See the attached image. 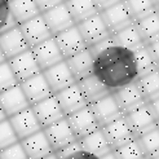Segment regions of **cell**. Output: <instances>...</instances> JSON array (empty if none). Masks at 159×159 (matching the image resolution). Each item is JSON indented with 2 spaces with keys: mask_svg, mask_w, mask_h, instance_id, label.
<instances>
[{
  "mask_svg": "<svg viewBox=\"0 0 159 159\" xmlns=\"http://www.w3.org/2000/svg\"><path fill=\"white\" fill-rule=\"evenodd\" d=\"M136 83L146 102L159 98V70L137 78Z\"/></svg>",
  "mask_w": 159,
  "mask_h": 159,
  "instance_id": "obj_30",
  "label": "cell"
},
{
  "mask_svg": "<svg viewBox=\"0 0 159 159\" xmlns=\"http://www.w3.org/2000/svg\"><path fill=\"white\" fill-rule=\"evenodd\" d=\"M34 2L36 3L39 11H40V14H42L43 12L48 11V9H51V8L58 5L61 3H63V0H34Z\"/></svg>",
  "mask_w": 159,
  "mask_h": 159,
  "instance_id": "obj_41",
  "label": "cell"
},
{
  "mask_svg": "<svg viewBox=\"0 0 159 159\" xmlns=\"http://www.w3.org/2000/svg\"><path fill=\"white\" fill-rule=\"evenodd\" d=\"M17 80L13 74V71L9 66L8 61L0 63V93L12 88V87L17 85Z\"/></svg>",
  "mask_w": 159,
  "mask_h": 159,
  "instance_id": "obj_36",
  "label": "cell"
},
{
  "mask_svg": "<svg viewBox=\"0 0 159 159\" xmlns=\"http://www.w3.org/2000/svg\"><path fill=\"white\" fill-rule=\"evenodd\" d=\"M43 132L49 142L53 153L58 152V150H61L62 148H65L69 144H71V142L76 141L74 133L70 129V127H69L65 118L48 125V127H45V128H43Z\"/></svg>",
  "mask_w": 159,
  "mask_h": 159,
  "instance_id": "obj_13",
  "label": "cell"
},
{
  "mask_svg": "<svg viewBox=\"0 0 159 159\" xmlns=\"http://www.w3.org/2000/svg\"><path fill=\"white\" fill-rule=\"evenodd\" d=\"M76 85L82 93L83 98L85 100L87 105L93 104V102H96L97 100L106 96L107 93H110V91L93 74L78 80Z\"/></svg>",
  "mask_w": 159,
  "mask_h": 159,
  "instance_id": "obj_24",
  "label": "cell"
},
{
  "mask_svg": "<svg viewBox=\"0 0 159 159\" xmlns=\"http://www.w3.org/2000/svg\"><path fill=\"white\" fill-rule=\"evenodd\" d=\"M145 48L148 49L149 54L152 56V58L155 61V63H158V65H159V39H158V40H154L152 43L146 44Z\"/></svg>",
  "mask_w": 159,
  "mask_h": 159,
  "instance_id": "obj_42",
  "label": "cell"
},
{
  "mask_svg": "<svg viewBox=\"0 0 159 159\" xmlns=\"http://www.w3.org/2000/svg\"><path fill=\"white\" fill-rule=\"evenodd\" d=\"M31 109H33L42 129L65 118L54 96H51L40 102H38V104L31 106Z\"/></svg>",
  "mask_w": 159,
  "mask_h": 159,
  "instance_id": "obj_15",
  "label": "cell"
},
{
  "mask_svg": "<svg viewBox=\"0 0 159 159\" xmlns=\"http://www.w3.org/2000/svg\"><path fill=\"white\" fill-rule=\"evenodd\" d=\"M111 45H114V42H113V39H111V35H110L109 38L104 39V40H101L100 43H97V44H94V45L89 47L88 51L91 52L92 57H96V56H97L98 53H101L102 51L107 49L109 47H111Z\"/></svg>",
  "mask_w": 159,
  "mask_h": 159,
  "instance_id": "obj_40",
  "label": "cell"
},
{
  "mask_svg": "<svg viewBox=\"0 0 159 159\" xmlns=\"http://www.w3.org/2000/svg\"><path fill=\"white\" fill-rule=\"evenodd\" d=\"M153 2H154V3H155V4H157V5H158V4H159V0H153Z\"/></svg>",
  "mask_w": 159,
  "mask_h": 159,
  "instance_id": "obj_50",
  "label": "cell"
},
{
  "mask_svg": "<svg viewBox=\"0 0 159 159\" xmlns=\"http://www.w3.org/2000/svg\"><path fill=\"white\" fill-rule=\"evenodd\" d=\"M8 120H9L16 136H17V139L20 141L39 132V131H42V127L39 124L31 106L22 110L18 114L8 118Z\"/></svg>",
  "mask_w": 159,
  "mask_h": 159,
  "instance_id": "obj_14",
  "label": "cell"
},
{
  "mask_svg": "<svg viewBox=\"0 0 159 159\" xmlns=\"http://www.w3.org/2000/svg\"><path fill=\"white\" fill-rule=\"evenodd\" d=\"M75 26H76L87 48H89V47L97 44L101 40H104V39L110 36L109 30L106 29L105 23L102 22L98 13L82 21V22L76 23Z\"/></svg>",
  "mask_w": 159,
  "mask_h": 159,
  "instance_id": "obj_3",
  "label": "cell"
},
{
  "mask_svg": "<svg viewBox=\"0 0 159 159\" xmlns=\"http://www.w3.org/2000/svg\"><path fill=\"white\" fill-rule=\"evenodd\" d=\"M111 94H113L116 105L120 109L123 115L134 109L140 107L141 105L146 104V101H145L144 96H142V93H141L136 82L120 87V88L111 92Z\"/></svg>",
  "mask_w": 159,
  "mask_h": 159,
  "instance_id": "obj_6",
  "label": "cell"
},
{
  "mask_svg": "<svg viewBox=\"0 0 159 159\" xmlns=\"http://www.w3.org/2000/svg\"><path fill=\"white\" fill-rule=\"evenodd\" d=\"M20 144L29 159H42L53 153L43 129L21 140Z\"/></svg>",
  "mask_w": 159,
  "mask_h": 159,
  "instance_id": "obj_22",
  "label": "cell"
},
{
  "mask_svg": "<svg viewBox=\"0 0 159 159\" xmlns=\"http://www.w3.org/2000/svg\"><path fill=\"white\" fill-rule=\"evenodd\" d=\"M65 159H98V158L92 155V154H89V153H87V152H84V150H79V152L69 155Z\"/></svg>",
  "mask_w": 159,
  "mask_h": 159,
  "instance_id": "obj_44",
  "label": "cell"
},
{
  "mask_svg": "<svg viewBox=\"0 0 159 159\" xmlns=\"http://www.w3.org/2000/svg\"><path fill=\"white\" fill-rule=\"evenodd\" d=\"M18 141L20 140L17 139V136H16L9 120L5 119V120L0 122V152L4 150L5 148L16 144V142H18Z\"/></svg>",
  "mask_w": 159,
  "mask_h": 159,
  "instance_id": "obj_35",
  "label": "cell"
},
{
  "mask_svg": "<svg viewBox=\"0 0 159 159\" xmlns=\"http://www.w3.org/2000/svg\"><path fill=\"white\" fill-rule=\"evenodd\" d=\"M0 49H2L7 61L16 57V56L22 52L30 49L18 25L9 29L3 34H0Z\"/></svg>",
  "mask_w": 159,
  "mask_h": 159,
  "instance_id": "obj_17",
  "label": "cell"
},
{
  "mask_svg": "<svg viewBox=\"0 0 159 159\" xmlns=\"http://www.w3.org/2000/svg\"><path fill=\"white\" fill-rule=\"evenodd\" d=\"M8 63H9L18 84L42 73V70L39 67L31 49H27L25 52L17 54L16 57L8 60Z\"/></svg>",
  "mask_w": 159,
  "mask_h": 159,
  "instance_id": "obj_5",
  "label": "cell"
},
{
  "mask_svg": "<svg viewBox=\"0 0 159 159\" xmlns=\"http://www.w3.org/2000/svg\"><path fill=\"white\" fill-rule=\"evenodd\" d=\"M21 33L25 38V40L29 45V48H34L35 45L40 44L45 40H48L49 38H52V34L47 26L45 21L43 20L42 14L36 16V17L31 18L26 22L18 25Z\"/></svg>",
  "mask_w": 159,
  "mask_h": 159,
  "instance_id": "obj_8",
  "label": "cell"
},
{
  "mask_svg": "<svg viewBox=\"0 0 159 159\" xmlns=\"http://www.w3.org/2000/svg\"><path fill=\"white\" fill-rule=\"evenodd\" d=\"M42 74L45 78V80L48 83L53 94H56L57 92L76 83L73 74H71V71L69 70V67L66 65L65 60L56 63V65H53L48 69L43 70Z\"/></svg>",
  "mask_w": 159,
  "mask_h": 159,
  "instance_id": "obj_9",
  "label": "cell"
},
{
  "mask_svg": "<svg viewBox=\"0 0 159 159\" xmlns=\"http://www.w3.org/2000/svg\"><path fill=\"white\" fill-rule=\"evenodd\" d=\"M5 61H7V58L4 57V54H3L2 49H0V63H3V62H5Z\"/></svg>",
  "mask_w": 159,
  "mask_h": 159,
  "instance_id": "obj_48",
  "label": "cell"
},
{
  "mask_svg": "<svg viewBox=\"0 0 159 159\" xmlns=\"http://www.w3.org/2000/svg\"><path fill=\"white\" fill-rule=\"evenodd\" d=\"M65 119L76 140H80L85 137L87 134H89L100 128L96 119L93 116L92 110L88 105L84 106L80 110L75 111L73 114L65 116Z\"/></svg>",
  "mask_w": 159,
  "mask_h": 159,
  "instance_id": "obj_4",
  "label": "cell"
},
{
  "mask_svg": "<svg viewBox=\"0 0 159 159\" xmlns=\"http://www.w3.org/2000/svg\"><path fill=\"white\" fill-rule=\"evenodd\" d=\"M137 31L144 40V44H149L159 39V16L158 12H154L146 17L134 22Z\"/></svg>",
  "mask_w": 159,
  "mask_h": 159,
  "instance_id": "obj_28",
  "label": "cell"
},
{
  "mask_svg": "<svg viewBox=\"0 0 159 159\" xmlns=\"http://www.w3.org/2000/svg\"><path fill=\"white\" fill-rule=\"evenodd\" d=\"M5 119H8V118H7L5 113H4V111H3L2 106H0V122H3V120H5Z\"/></svg>",
  "mask_w": 159,
  "mask_h": 159,
  "instance_id": "obj_46",
  "label": "cell"
},
{
  "mask_svg": "<svg viewBox=\"0 0 159 159\" xmlns=\"http://www.w3.org/2000/svg\"><path fill=\"white\" fill-rule=\"evenodd\" d=\"M98 14H100L102 22L105 23L106 29L109 30L110 35L118 33L119 30H122L125 26L133 23L131 16L123 3V0H120V2L114 5H111L107 9L100 12Z\"/></svg>",
  "mask_w": 159,
  "mask_h": 159,
  "instance_id": "obj_10",
  "label": "cell"
},
{
  "mask_svg": "<svg viewBox=\"0 0 159 159\" xmlns=\"http://www.w3.org/2000/svg\"><path fill=\"white\" fill-rule=\"evenodd\" d=\"M31 52H33L34 57L42 71L63 61V57L58 49L57 44L54 42L53 36L49 38L48 40L35 45L34 48H31Z\"/></svg>",
  "mask_w": 159,
  "mask_h": 159,
  "instance_id": "obj_20",
  "label": "cell"
},
{
  "mask_svg": "<svg viewBox=\"0 0 159 159\" xmlns=\"http://www.w3.org/2000/svg\"><path fill=\"white\" fill-rule=\"evenodd\" d=\"M5 3H8V2H7V0H0V7H2V5H4Z\"/></svg>",
  "mask_w": 159,
  "mask_h": 159,
  "instance_id": "obj_49",
  "label": "cell"
},
{
  "mask_svg": "<svg viewBox=\"0 0 159 159\" xmlns=\"http://www.w3.org/2000/svg\"><path fill=\"white\" fill-rule=\"evenodd\" d=\"M65 62L69 70L71 71V74H73L75 82L91 75L93 71V57L91 52L88 51V48H85L79 53L66 58Z\"/></svg>",
  "mask_w": 159,
  "mask_h": 159,
  "instance_id": "obj_23",
  "label": "cell"
},
{
  "mask_svg": "<svg viewBox=\"0 0 159 159\" xmlns=\"http://www.w3.org/2000/svg\"><path fill=\"white\" fill-rule=\"evenodd\" d=\"M79 150H82V148H80V144H79V141L76 140V141H74V142H71V144H69L67 146L62 148L61 150H58V152H56L54 154L57 155L58 159H65V158H67L69 155L79 152Z\"/></svg>",
  "mask_w": 159,
  "mask_h": 159,
  "instance_id": "obj_39",
  "label": "cell"
},
{
  "mask_svg": "<svg viewBox=\"0 0 159 159\" xmlns=\"http://www.w3.org/2000/svg\"><path fill=\"white\" fill-rule=\"evenodd\" d=\"M63 2H66V0H63Z\"/></svg>",
  "mask_w": 159,
  "mask_h": 159,
  "instance_id": "obj_52",
  "label": "cell"
},
{
  "mask_svg": "<svg viewBox=\"0 0 159 159\" xmlns=\"http://www.w3.org/2000/svg\"><path fill=\"white\" fill-rule=\"evenodd\" d=\"M7 2H9V0H7Z\"/></svg>",
  "mask_w": 159,
  "mask_h": 159,
  "instance_id": "obj_51",
  "label": "cell"
},
{
  "mask_svg": "<svg viewBox=\"0 0 159 159\" xmlns=\"http://www.w3.org/2000/svg\"><path fill=\"white\" fill-rule=\"evenodd\" d=\"M92 74L113 92L137 80L133 52L119 45H111L93 57Z\"/></svg>",
  "mask_w": 159,
  "mask_h": 159,
  "instance_id": "obj_1",
  "label": "cell"
},
{
  "mask_svg": "<svg viewBox=\"0 0 159 159\" xmlns=\"http://www.w3.org/2000/svg\"><path fill=\"white\" fill-rule=\"evenodd\" d=\"M133 57H134V65H136V70H137V78L144 76L149 73H152V71L159 70V65L155 63V61L152 58V56L149 54L145 45L142 48L134 51Z\"/></svg>",
  "mask_w": 159,
  "mask_h": 159,
  "instance_id": "obj_33",
  "label": "cell"
},
{
  "mask_svg": "<svg viewBox=\"0 0 159 159\" xmlns=\"http://www.w3.org/2000/svg\"><path fill=\"white\" fill-rule=\"evenodd\" d=\"M57 100L58 105L62 110V113L65 116L75 113V111L83 109L84 106H87V102L83 98L80 91H79L76 83L67 87V88L62 89L60 92H57L56 94H53Z\"/></svg>",
  "mask_w": 159,
  "mask_h": 159,
  "instance_id": "obj_21",
  "label": "cell"
},
{
  "mask_svg": "<svg viewBox=\"0 0 159 159\" xmlns=\"http://www.w3.org/2000/svg\"><path fill=\"white\" fill-rule=\"evenodd\" d=\"M93 113V116L96 119V122L98 124V127H104L106 124H109L110 122L115 120V119L123 116L120 109L118 107L116 102L113 97V94L107 93L106 96H104L102 98L97 100L96 102L88 105Z\"/></svg>",
  "mask_w": 159,
  "mask_h": 159,
  "instance_id": "obj_12",
  "label": "cell"
},
{
  "mask_svg": "<svg viewBox=\"0 0 159 159\" xmlns=\"http://www.w3.org/2000/svg\"><path fill=\"white\" fill-rule=\"evenodd\" d=\"M123 3L133 22L158 12V5L153 0H123Z\"/></svg>",
  "mask_w": 159,
  "mask_h": 159,
  "instance_id": "obj_31",
  "label": "cell"
},
{
  "mask_svg": "<svg viewBox=\"0 0 159 159\" xmlns=\"http://www.w3.org/2000/svg\"><path fill=\"white\" fill-rule=\"evenodd\" d=\"M0 159H29L27 155L23 152V149L18 142L5 148L4 150L0 152Z\"/></svg>",
  "mask_w": 159,
  "mask_h": 159,
  "instance_id": "obj_38",
  "label": "cell"
},
{
  "mask_svg": "<svg viewBox=\"0 0 159 159\" xmlns=\"http://www.w3.org/2000/svg\"><path fill=\"white\" fill-rule=\"evenodd\" d=\"M0 106L5 113L7 118H11L21 113L22 110L30 107V104L23 94L20 84H17L0 93Z\"/></svg>",
  "mask_w": 159,
  "mask_h": 159,
  "instance_id": "obj_19",
  "label": "cell"
},
{
  "mask_svg": "<svg viewBox=\"0 0 159 159\" xmlns=\"http://www.w3.org/2000/svg\"><path fill=\"white\" fill-rule=\"evenodd\" d=\"M101 131L104 133L111 150H115L122 145H125L127 142L134 140V136L128 124H127L124 116H120L115 120L110 122L109 124L101 127Z\"/></svg>",
  "mask_w": 159,
  "mask_h": 159,
  "instance_id": "obj_7",
  "label": "cell"
},
{
  "mask_svg": "<svg viewBox=\"0 0 159 159\" xmlns=\"http://www.w3.org/2000/svg\"><path fill=\"white\" fill-rule=\"evenodd\" d=\"M63 3H65L71 18L74 20L75 25L98 13L92 0H66Z\"/></svg>",
  "mask_w": 159,
  "mask_h": 159,
  "instance_id": "obj_29",
  "label": "cell"
},
{
  "mask_svg": "<svg viewBox=\"0 0 159 159\" xmlns=\"http://www.w3.org/2000/svg\"><path fill=\"white\" fill-rule=\"evenodd\" d=\"M78 141H79V144H80L82 150H84V152L89 153L97 158L111 152V148L107 144V141L104 136V133H102L101 128L96 129L89 134H87L85 137L78 140Z\"/></svg>",
  "mask_w": 159,
  "mask_h": 159,
  "instance_id": "obj_26",
  "label": "cell"
},
{
  "mask_svg": "<svg viewBox=\"0 0 159 159\" xmlns=\"http://www.w3.org/2000/svg\"><path fill=\"white\" fill-rule=\"evenodd\" d=\"M146 159H159V131L158 128L136 137Z\"/></svg>",
  "mask_w": 159,
  "mask_h": 159,
  "instance_id": "obj_32",
  "label": "cell"
},
{
  "mask_svg": "<svg viewBox=\"0 0 159 159\" xmlns=\"http://www.w3.org/2000/svg\"><path fill=\"white\" fill-rule=\"evenodd\" d=\"M53 39L58 47L63 60H66L87 48L75 25L61 31L58 34H56Z\"/></svg>",
  "mask_w": 159,
  "mask_h": 159,
  "instance_id": "obj_11",
  "label": "cell"
},
{
  "mask_svg": "<svg viewBox=\"0 0 159 159\" xmlns=\"http://www.w3.org/2000/svg\"><path fill=\"white\" fill-rule=\"evenodd\" d=\"M8 8L17 25H21L40 14V11L34 0H9Z\"/></svg>",
  "mask_w": 159,
  "mask_h": 159,
  "instance_id": "obj_27",
  "label": "cell"
},
{
  "mask_svg": "<svg viewBox=\"0 0 159 159\" xmlns=\"http://www.w3.org/2000/svg\"><path fill=\"white\" fill-rule=\"evenodd\" d=\"M123 116L131 128L134 139L158 128V115L149 106V104L141 105L140 107L124 114Z\"/></svg>",
  "mask_w": 159,
  "mask_h": 159,
  "instance_id": "obj_2",
  "label": "cell"
},
{
  "mask_svg": "<svg viewBox=\"0 0 159 159\" xmlns=\"http://www.w3.org/2000/svg\"><path fill=\"white\" fill-rule=\"evenodd\" d=\"M17 26L14 18L12 17V14L9 12V8H8V3H5L4 5L0 7V34L5 33L9 29Z\"/></svg>",
  "mask_w": 159,
  "mask_h": 159,
  "instance_id": "obj_37",
  "label": "cell"
},
{
  "mask_svg": "<svg viewBox=\"0 0 159 159\" xmlns=\"http://www.w3.org/2000/svg\"><path fill=\"white\" fill-rule=\"evenodd\" d=\"M113 153L116 159H146L140 145L137 144L136 139L127 142L125 145H122L120 148L113 150Z\"/></svg>",
  "mask_w": 159,
  "mask_h": 159,
  "instance_id": "obj_34",
  "label": "cell"
},
{
  "mask_svg": "<svg viewBox=\"0 0 159 159\" xmlns=\"http://www.w3.org/2000/svg\"><path fill=\"white\" fill-rule=\"evenodd\" d=\"M98 159H116V158H115V155H114V153H113V150H111V152H109L107 154L100 157Z\"/></svg>",
  "mask_w": 159,
  "mask_h": 159,
  "instance_id": "obj_45",
  "label": "cell"
},
{
  "mask_svg": "<svg viewBox=\"0 0 159 159\" xmlns=\"http://www.w3.org/2000/svg\"><path fill=\"white\" fill-rule=\"evenodd\" d=\"M20 87H21L23 94H25V97L27 98L30 106H33V105L38 104V102L53 96L49 85L47 83L45 78L43 76L42 73L27 79L25 82H22L20 84Z\"/></svg>",
  "mask_w": 159,
  "mask_h": 159,
  "instance_id": "obj_18",
  "label": "cell"
},
{
  "mask_svg": "<svg viewBox=\"0 0 159 159\" xmlns=\"http://www.w3.org/2000/svg\"><path fill=\"white\" fill-rule=\"evenodd\" d=\"M92 2H93L94 7L97 8V11H98V13H100V12H102V11L107 9V8H110L111 5L119 3L120 0H92Z\"/></svg>",
  "mask_w": 159,
  "mask_h": 159,
  "instance_id": "obj_43",
  "label": "cell"
},
{
  "mask_svg": "<svg viewBox=\"0 0 159 159\" xmlns=\"http://www.w3.org/2000/svg\"><path fill=\"white\" fill-rule=\"evenodd\" d=\"M111 39H113L115 45H119V47H122V48H125L131 52L137 51L145 45L144 40H142L139 34L134 22L128 26H125L124 29L119 30L118 33L113 34L111 35Z\"/></svg>",
  "mask_w": 159,
  "mask_h": 159,
  "instance_id": "obj_25",
  "label": "cell"
},
{
  "mask_svg": "<svg viewBox=\"0 0 159 159\" xmlns=\"http://www.w3.org/2000/svg\"><path fill=\"white\" fill-rule=\"evenodd\" d=\"M42 159H58V158H57V155H56L54 153H52V154L47 155V157H44V158H42Z\"/></svg>",
  "mask_w": 159,
  "mask_h": 159,
  "instance_id": "obj_47",
  "label": "cell"
},
{
  "mask_svg": "<svg viewBox=\"0 0 159 159\" xmlns=\"http://www.w3.org/2000/svg\"><path fill=\"white\" fill-rule=\"evenodd\" d=\"M42 17L45 21L52 36H54L56 34H58L61 31L75 25V22L71 18L65 3H61L58 5L51 8V9L43 12Z\"/></svg>",
  "mask_w": 159,
  "mask_h": 159,
  "instance_id": "obj_16",
  "label": "cell"
}]
</instances>
